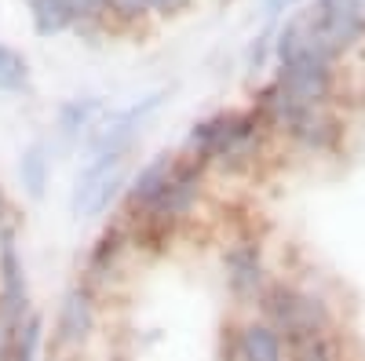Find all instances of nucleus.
<instances>
[{"label":"nucleus","instance_id":"6e6552de","mask_svg":"<svg viewBox=\"0 0 365 361\" xmlns=\"http://www.w3.org/2000/svg\"><path fill=\"white\" fill-rule=\"evenodd\" d=\"M135 256V241H132V230L128 223L120 216H110L99 234L91 237V245L84 252V263H81V281H88L91 288H96L99 295L106 288H113L120 281V274H125L128 259Z\"/></svg>","mask_w":365,"mask_h":361},{"label":"nucleus","instance_id":"412c9836","mask_svg":"<svg viewBox=\"0 0 365 361\" xmlns=\"http://www.w3.org/2000/svg\"><path fill=\"white\" fill-rule=\"evenodd\" d=\"M150 4V15H158V19H175L182 11H190L194 0H146Z\"/></svg>","mask_w":365,"mask_h":361},{"label":"nucleus","instance_id":"b1692460","mask_svg":"<svg viewBox=\"0 0 365 361\" xmlns=\"http://www.w3.org/2000/svg\"><path fill=\"white\" fill-rule=\"evenodd\" d=\"M4 237H19V234H8L4 226H0V241H4Z\"/></svg>","mask_w":365,"mask_h":361},{"label":"nucleus","instance_id":"20e7f679","mask_svg":"<svg viewBox=\"0 0 365 361\" xmlns=\"http://www.w3.org/2000/svg\"><path fill=\"white\" fill-rule=\"evenodd\" d=\"M220 274H223V288L230 295V303L237 314L256 310L263 288L274 278V263L267 256V241L252 230L234 234L223 252H220Z\"/></svg>","mask_w":365,"mask_h":361},{"label":"nucleus","instance_id":"9d476101","mask_svg":"<svg viewBox=\"0 0 365 361\" xmlns=\"http://www.w3.org/2000/svg\"><path fill=\"white\" fill-rule=\"evenodd\" d=\"M179 164V150H158L154 157H146L135 172H128V187H125V197H120V208L113 216L120 219H135L143 216L150 204L161 197V190L168 187V179Z\"/></svg>","mask_w":365,"mask_h":361},{"label":"nucleus","instance_id":"6ab92c4d","mask_svg":"<svg viewBox=\"0 0 365 361\" xmlns=\"http://www.w3.org/2000/svg\"><path fill=\"white\" fill-rule=\"evenodd\" d=\"M146 19H150V4H146V0H110V4H106V22L139 26Z\"/></svg>","mask_w":365,"mask_h":361},{"label":"nucleus","instance_id":"f3484780","mask_svg":"<svg viewBox=\"0 0 365 361\" xmlns=\"http://www.w3.org/2000/svg\"><path fill=\"white\" fill-rule=\"evenodd\" d=\"M278 22H282V19H278ZM278 22H267V29L252 41V48H249V55H245L249 73H263L267 63H274V33H278Z\"/></svg>","mask_w":365,"mask_h":361},{"label":"nucleus","instance_id":"aec40b11","mask_svg":"<svg viewBox=\"0 0 365 361\" xmlns=\"http://www.w3.org/2000/svg\"><path fill=\"white\" fill-rule=\"evenodd\" d=\"M216 361H237V314L230 310L216 336Z\"/></svg>","mask_w":365,"mask_h":361},{"label":"nucleus","instance_id":"a211bd4d","mask_svg":"<svg viewBox=\"0 0 365 361\" xmlns=\"http://www.w3.org/2000/svg\"><path fill=\"white\" fill-rule=\"evenodd\" d=\"M106 4H110V0H66L77 33H81V29H91V26H103L106 22Z\"/></svg>","mask_w":365,"mask_h":361},{"label":"nucleus","instance_id":"f8f14e48","mask_svg":"<svg viewBox=\"0 0 365 361\" xmlns=\"http://www.w3.org/2000/svg\"><path fill=\"white\" fill-rule=\"evenodd\" d=\"M237 361H289V343L259 314H237Z\"/></svg>","mask_w":365,"mask_h":361},{"label":"nucleus","instance_id":"2eb2a0df","mask_svg":"<svg viewBox=\"0 0 365 361\" xmlns=\"http://www.w3.org/2000/svg\"><path fill=\"white\" fill-rule=\"evenodd\" d=\"M44 340H48V321L41 310H34L15 333V343H11V361H44Z\"/></svg>","mask_w":365,"mask_h":361},{"label":"nucleus","instance_id":"f257e3e1","mask_svg":"<svg viewBox=\"0 0 365 361\" xmlns=\"http://www.w3.org/2000/svg\"><path fill=\"white\" fill-rule=\"evenodd\" d=\"M274 135L267 132L263 117L249 106L216 110L187 128L179 154L208 168V175H249L270 150Z\"/></svg>","mask_w":365,"mask_h":361},{"label":"nucleus","instance_id":"5701e85b","mask_svg":"<svg viewBox=\"0 0 365 361\" xmlns=\"http://www.w3.org/2000/svg\"><path fill=\"white\" fill-rule=\"evenodd\" d=\"M44 361H70V357H58V354H48Z\"/></svg>","mask_w":365,"mask_h":361},{"label":"nucleus","instance_id":"dca6fc26","mask_svg":"<svg viewBox=\"0 0 365 361\" xmlns=\"http://www.w3.org/2000/svg\"><path fill=\"white\" fill-rule=\"evenodd\" d=\"M29 84H34V73H29L26 55L15 51L11 44L0 41V92H8V95H26Z\"/></svg>","mask_w":365,"mask_h":361},{"label":"nucleus","instance_id":"423d86ee","mask_svg":"<svg viewBox=\"0 0 365 361\" xmlns=\"http://www.w3.org/2000/svg\"><path fill=\"white\" fill-rule=\"evenodd\" d=\"M99 314H103V295L88 281L73 278L55 303V321L48 333V354L70 357L81 354L99 333Z\"/></svg>","mask_w":365,"mask_h":361},{"label":"nucleus","instance_id":"39448f33","mask_svg":"<svg viewBox=\"0 0 365 361\" xmlns=\"http://www.w3.org/2000/svg\"><path fill=\"white\" fill-rule=\"evenodd\" d=\"M128 161L120 154H88L70 187V212L77 219H106L120 208L128 187Z\"/></svg>","mask_w":365,"mask_h":361},{"label":"nucleus","instance_id":"7ed1b4c3","mask_svg":"<svg viewBox=\"0 0 365 361\" xmlns=\"http://www.w3.org/2000/svg\"><path fill=\"white\" fill-rule=\"evenodd\" d=\"M274 142H285L307 161H332L344 154L347 120L336 106H289L274 128Z\"/></svg>","mask_w":365,"mask_h":361},{"label":"nucleus","instance_id":"4468645a","mask_svg":"<svg viewBox=\"0 0 365 361\" xmlns=\"http://www.w3.org/2000/svg\"><path fill=\"white\" fill-rule=\"evenodd\" d=\"M29 22H34L37 37H58L73 29V15L66 0H29Z\"/></svg>","mask_w":365,"mask_h":361},{"label":"nucleus","instance_id":"9b49d317","mask_svg":"<svg viewBox=\"0 0 365 361\" xmlns=\"http://www.w3.org/2000/svg\"><path fill=\"white\" fill-rule=\"evenodd\" d=\"M106 110L110 106H106L103 95H70V99H63L58 110H55V120H51V139H55L51 146L55 150H81Z\"/></svg>","mask_w":365,"mask_h":361},{"label":"nucleus","instance_id":"ddd939ff","mask_svg":"<svg viewBox=\"0 0 365 361\" xmlns=\"http://www.w3.org/2000/svg\"><path fill=\"white\" fill-rule=\"evenodd\" d=\"M55 146L48 139H34L22 146L19 154V187H22V197L29 201H44L48 197V187H51V168H55Z\"/></svg>","mask_w":365,"mask_h":361},{"label":"nucleus","instance_id":"1a4fd4ad","mask_svg":"<svg viewBox=\"0 0 365 361\" xmlns=\"http://www.w3.org/2000/svg\"><path fill=\"white\" fill-rule=\"evenodd\" d=\"M34 310L37 307H34V288H29L22 245L19 237H4L0 241V328L15 333Z\"/></svg>","mask_w":365,"mask_h":361},{"label":"nucleus","instance_id":"f03ea898","mask_svg":"<svg viewBox=\"0 0 365 361\" xmlns=\"http://www.w3.org/2000/svg\"><path fill=\"white\" fill-rule=\"evenodd\" d=\"M252 314L278 328L289 347L344 325L332 292L318 278H299V274H274Z\"/></svg>","mask_w":365,"mask_h":361},{"label":"nucleus","instance_id":"4be33fe9","mask_svg":"<svg viewBox=\"0 0 365 361\" xmlns=\"http://www.w3.org/2000/svg\"><path fill=\"white\" fill-rule=\"evenodd\" d=\"M292 8H296V0H263V19H267V22H278V19H285Z\"/></svg>","mask_w":365,"mask_h":361},{"label":"nucleus","instance_id":"0eeeda50","mask_svg":"<svg viewBox=\"0 0 365 361\" xmlns=\"http://www.w3.org/2000/svg\"><path fill=\"white\" fill-rule=\"evenodd\" d=\"M168 92L165 88H158V92H146L143 99L128 103V106H120V110H106L99 117V125L91 128L88 142L81 146V154H120V157H132L135 154V146L146 132V125L161 113Z\"/></svg>","mask_w":365,"mask_h":361}]
</instances>
